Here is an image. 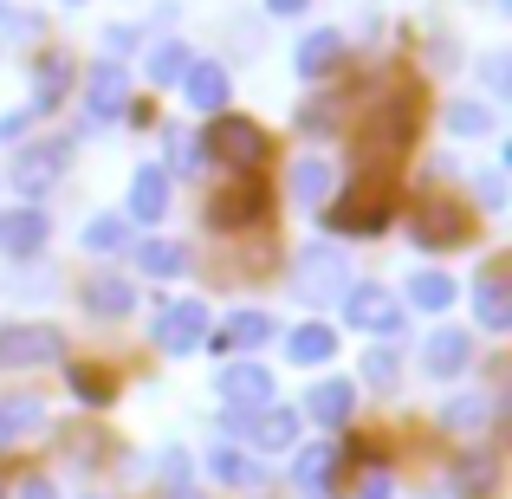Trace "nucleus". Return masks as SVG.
Returning a JSON list of instances; mask_svg holds the SVG:
<instances>
[{"instance_id": "1", "label": "nucleus", "mask_w": 512, "mask_h": 499, "mask_svg": "<svg viewBox=\"0 0 512 499\" xmlns=\"http://www.w3.org/2000/svg\"><path fill=\"white\" fill-rule=\"evenodd\" d=\"M396 201H402L396 175H389V169H370V175H357V188H350L325 221L338 227V234H383L389 214H396Z\"/></svg>"}, {"instance_id": "2", "label": "nucleus", "mask_w": 512, "mask_h": 499, "mask_svg": "<svg viewBox=\"0 0 512 499\" xmlns=\"http://www.w3.org/2000/svg\"><path fill=\"white\" fill-rule=\"evenodd\" d=\"M474 234V214L461 208V195H428L409 208V240L415 247H461Z\"/></svg>"}, {"instance_id": "3", "label": "nucleus", "mask_w": 512, "mask_h": 499, "mask_svg": "<svg viewBox=\"0 0 512 499\" xmlns=\"http://www.w3.org/2000/svg\"><path fill=\"white\" fill-rule=\"evenodd\" d=\"M402 143H415V91H396L370 124L357 130V150L363 156H396Z\"/></svg>"}, {"instance_id": "4", "label": "nucleus", "mask_w": 512, "mask_h": 499, "mask_svg": "<svg viewBox=\"0 0 512 499\" xmlns=\"http://www.w3.org/2000/svg\"><path fill=\"white\" fill-rule=\"evenodd\" d=\"M208 156L227 163V169H240V175H253L260 156H266V137L247 124V117H214V124H208Z\"/></svg>"}, {"instance_id": "5", "label": "nucleus", "mask_w": 512, "mask_h": 499, "mask_svg": "<svg viewBox=\"0 0 512 499\" xmlns=\"http://www.w3.org/2000/svg\"><path fill=\"white\" fill-rule=\"evenodd\" d=\"M344 318L357 331L396 337L402 331V299H396V292H383V286H357V292H344Z\"/></svg>"}, {"instance_id": "6", "label": "nucleus", "mask_w": 512, "mask_h": 499, "mask_svg": "<svg viewBox=\"0 0 512 499\" xmlns=\"http://www.w3.org/2000/svg\"><path fill=\"white\" fill-rule=\"evenodd\" d=\"M201 337H208V312H201V299H175V305L156 312V344H163L169 357L201 350Z\"/></svg>"}, {"instance_id": "7", "label": "nucleus", "mask_w": 512, "mask_h": 499, "mask_svg": "<svg viewBox=\"0 0 512 499\" xmlns=\"http://www.w3.org/2000/svg\"><path fill=\"white\" fill-rule=\"evenodd\" d=\"M344 253L338 247H305V260H299V292L312 305H331V299H344Z\"/></svg>"}, {"instance_id": "8", "label": "nucleus", "mask_w": 512, "mask_h": 499, "mask_svg": "<svg viewBox=\"0 0 512 499\" xmlns=\"http://www.w3.org/2000/svg\"><path fill=\"white\" fill-rule=\"evenodd\" d=\"M59 331L52 325H13L0 331V370H26V363H52L59 357Z\"/></svg>"}, {"instance_id": "9", "label": "nucleus", "mask_w": 512, "mask_h": 499, "mask_svg": "<svg viewBox=\"0 0 512 499\" xmlns=\"http://www.w3.org/2000/svg\"><path fill=\"white\" fill-rule=\"evenodd\" d=\"M253 221H266V188L253 175H240L227 195L208 201V227H253Z\"/></svg>"}, {"instance_id": "10", "label": "nucleus", "mask_w": 512, "mask_h": 499, "mask_svg": "<svg viewBox=\"0 0 512 499\" xmlns=\"http://www.w3.org/2000/svg\"><path fill=\"white\" fill-rule=\"evenodd\" d=\"M221 396L234 415H253V409H273V376L260 370V363H234V370H221Z\"/></svg>"}, {"instance_id": "11", "label": "nucleus", "mask_w": 512, "mask_h": 499, "mask_svg": "<svg viewBox=\"0 0 512 499\" xmlns=\"http://www.w3.org/2000/svg\"><path fill=\"white\" fill-rule=\"evenodd\" d=\"M474 305H480V325L487 331H512V292H506V260H493L474 286Z\"/></svg>"}, {"instance_id": "12", "label": "nucleus", "mask_w": 512, "mask_h": 499, "mask_svg": "<svg viewBox=\"0 0 512 499\" xmlns=\"http://www.w3.org/2000/svg\"><path fill=\"white\" fill-rule=\"evenodd\" d=\"M85 104H91V117H117L130 104V85H124V65H98V72H91V85H85Z\"/></svg>"}, {"instance_id": "13", "label": "nucleus", "mask_w": 512, "mask_h": 499, "mask_svg": "<svg viewBox=\"0 0 512 499\" xmlns=\"http://www.w3.org/2000/svg\"><path fill=\"white\" fill-rule=\"evenodd\" d=\"M273 337V318L266 312H234L221 331H208V344L214 350H253V344H266Z\"/></svg>"}, {"instance_id": "14", "label": "nucleus", "mask_w": 512, "mask_h": 499, "mask_svg": "<svg viewBox=\"0 0 512 499\" xmlns=\"http://www.w3.org/2000/svg\"><path fill=\"white\" fill-rule=\"evenodd\" d=\"M65 91H72V59H65V52H46V59L33 65V104H39V111H52Z\"/></svg>"}, {"instance_id": "15", "label": "nucleus", "mask_w": 512, "mask_h": 499, "mask_svg": "<svg viewBox=\"0 0 512 499\" xmlns=\"http://www.w3.org/2000/svg\"><path fill=\"white\" fill-rule=\"evenodd\" d=\"M130 305H137V286H130V279L98 273V279L85 286V312H98V318H124Z\"/></svg>"}, {"instance_id": "16", "label": "nucleus", "mask_w": 512, "mask_h": 499, "mask_svg": "<svg viewBox=\"0 0 512 499\" xmlns=\"http://www.w3.org/2000/svg\"><path fill=\"white\" fill-rule=\"evenodd\" d=\"M350 409H357V383H318L312 402H305V415H312V422H325V428L350 422Z\"/></svg>"}, {"instance_id": "17", "label": "nucleus", "mask_w": 512, "mask_h": 499, "mask_svg": "<svg viewBox=\"0 0 512 499\" xmlns=\"http://www.w3.org/2000/svg\"><path fill=\"white\" fill-rule=\"evenodd\" d=\"M0 247H7V253H39V247H46V214H39V208L7 214V221H0Z\"/></svg>"}, {"instance_id": "18", "label": "nucleus", "mask_w": 512, "mask_h": 499, "mask_svg": "<svg viewBox=\"0 0 512 499\" xmlns=\"http://www.w3.org/2000/svg\"><path fill=\"white\" fill-rule=\"evenodd\" d=\"M163 208H169V175L137 169V182H130V214H137V221H156Z\"/></svg>"}, {"instance_id": "19", "label": "nucleus", "mask_w": 512, "mask_h": 499, "mask_svg": "<svg viewBox=\"0 0 512 499\" xmlns=\"http://www.w3.org/2000/svg\"><path fill=\"white\" fill-rule=\"evenodd\" d=\"M338 59H344V33H331V26H325V33H312V39L299 46V72H305V78L338 72Z\"/></svg>"}, {"instance_id": "20", "label": "nucleus", "mask_w": 512, "mask_h": 499, "mask_svg": "<svg viewBox=\"0 0 512 499\" xmlns=\"http://www.w3.org/2000/svg\"><path fill=\"white\" fill-rule=\"evenodd\" d=\"M188 104L195 111H227V72L221 65H188Z\"/></svg>"}, {"instance_id": "21", "label": "nucleus", "mask_w": 512, "mask_h": 499, "mask_svg": "<svg viewBox=\"0 0 512 499\" xmlns=\"http://www.w3.org/2000/svg\"><path fill=\"white\" fill-rule=\"evenodd\" d=\"M39 428H46V409H39L33 396L0 402V448H7V441H20V435H39Z\"/></svg>"}, {"instance_id": "22", "label": "nucleus", "mask_w": 512, "mask_h": 499, "mask_svg": "<svg viewBox=\"0 0 512 499\" xmlns=\"http://www.w3.org/2000/svg\"><path fill=\"white\" fill-rule=\"evenodd\" d=\"M428 370L435 376H461L467 370V331H435L428 337Z\"/></svg>"}, {"instance_id": "23", "label": "nucleus", "mask_w": 512, "mask_h": 499, "mask_svg": "<svg viewBox=\"0 0 512 499\" xmlns=\"http://www.w3.org/2000/svg\"><path fill=\"white\" fill-rule=\"evenodd\" d=\"M59 163H65V150H26L20 163H13V182H20L26 195H39V188L59 175Z\"/></svg>"}, {"instance_id": "24", "label": "nucleus", "mask_w": 512, "mask_h": 499, "mask_svg": "<svg viewBox=\"0 0 512 499\" xmlns=\"http://www.w3.org/2000/svg\"><path fill=\"white\" fill-rule=\"evenodd\" d=\"M247 435L260 441V448H286V441L299 435V415H292V409H260V415L247 422Z\"/></svg>"}, {"instance_id": "25", "label": "nucleus", "mask_w": 512, "mask_h": 499, "mask_svg": "<svg viewBox=\"0 0 512 499\" xmlns=\"http://www.w3.org/2000/svg\"><path fill=\"white\" fill-rule=\"evenodd\" d=\"M331 350H338V331H325V325H305V331L286 337V357L292 363H325Z\"/></svg>"}, {"instance_id": "26", "label": "nucleus", "mask_w": 512, "mask_h": 499, "mask_svg": "<svg viewBox=\"0 0 512 499\" xmlns=\"http://www.w3.org/2000/svg\"><path fill=\"white\" fill-rule=\"evenodd\" d=\"M137 260H143V273H150V279H175V273L188 266V253L175 247V240H143Z\"/></svg>"}, {"instance_id": "27", "label": "nucleus", "mask_w": 512, "mask_h": 499, "mask_svg": "<svg viewBox=\"0 0 512 499\" xmlns=\"http://www.w3.org/2000/svg\"><path fill=\"white\" fill-rule=\"evenodd\" d=\"M409 305H422V312H448V305H454V279L415 273V279H409Z\"/></svg>"}, {"instance_id": "28", "label": "nucleus", "mask_w": 512, "mask_h": 499, "mask_svg": "<svg viewBox=\"0 0 512 499\" xmlns=\"http://www.w3.org/2000/svg\"><path fill=\"white\" fill-rule=\"evenodd\" d=\"M72 396L78 402H111L117 396L111 370H98V363H72Z\"/></svg>"}, {"instance_id": "29", "label": "nucleus", "mask_w": 512, "mask_h": 499, "mask_svg": "<svg viewBox=\"0 0 512 499\" xmlns=\"http://www.w3.org/2000/svg\"><path fill=\"white\" fill-rule=\"evenodd\" d=\"M182 72H188V46H175V39H163V46L150 52V85H175Z\"/></svg>"}, {"instance_id": "30", "label": "nucleus", "mask_w": 512, "mask_h": 499, "mask_svg": "<svg viewBox=\"0 0 512 499\" xmlns=\"http://www.w3.org/2000/svg\"><path fill=\"white\" fill-rule=\"evenodd\" d=\"M325 188H331V169L325 163H299V169H292V195H299L305 208H312V201H325Z\"/></svg>"}, {"instance_id": "31", "label": "nucleus", "mask_w": 512, "mask_h": 499, "mask_svg": "<svg viewBox=\"0 0 512 499\" xmlns=\"http://www.w3.org/2000/svg\"><path fill=\"white\" fill-rule=\"evenodd\" d=\"M124 240H130V234H124V221H117V214H98V221L85 227V247H91V253H117Z\"/></svg>"}, {"instance_id": "32", "label": "nucleus", "mask_w": 512, "mask_h": 499, "mask_svg": "<svg viewBox=\"0 0 512 499\" xmlns=\"http://www.w3.org/2000/svg\"><path fill=\"white\" fill-rule=\"evenodd\" d=\"M448 130H454V137H487V130H493L487 104H454V111H448Z\"/></svg>"}, {"instance_id": "33", "label": "nucleus", "mask_w": 512, "mask_h": 499, "mask_svg": "<svg viewBox=\"0 0 512 499\" xmlns=\"http://www.w3.org/2000/svg\"><path fill=\"white\" fill-rule=\"evenodd\" d=\"M331 461H338L331 448H305L299 454V487H325V480H331Z\"/></svg>"}, {"instance_id": "34", "label": "nucleus", "mask_w": 512, "mask_h": 499, "mask_svg": "<svg viewBox=\"0 0 512 499\" xmlns=\"http://www.w3.org/2000/svg\"><path fill=\"white\" fill-rule=\"evenodd\" d=\"M487 480H493V461H487V454H474V461L454 474V487H461L467 499H487Z\"/></svg>"}, {"instance_id": "35", "label": "nucleus", "mask_w": 512, "mask_h": 499, "mask_svg": "<svg viewBox=\"0 0 512 499\" xmlns=\"http://www.w3.org/2000/svg\"><path fill=\"white\" fill-rule=\"evenodd\" d=\"M363 383L389 389V383H396V357H389V350H370V357H363Z\"/></svg>"}, {"instance_id": "36", "label": "nucleus", "mask_w": 512, "mask_h": 499, "mask_svg": "<svg viewBox=\"0 0 512 499\" xmlns=\"http://www.w3.org/2000/svg\"><path fill=\"white\" fill-rule=\"evenodd\" d=\"M208 467H214V474H221V480H253V467L240 461L234 448H214V461H208Z\"/></svg>"}, {"instance_id": "37", "label": "nucleus", "mask_w": 512, "mask_h": 499, "mask_svg": "<svg viewBox=\"0 0 512 499\" xmlns=\"http://www.w3.org/2000/svg\"><path fill=\"white\" fill-rule=\"evenodd\" d=\"M169 156H175V169H195V137H188V130H169Z\"/></svg>"}, {"instance_id": "38", "label": "nucleus", "mask_w": 512, "mask_h": 499, "mask_svg": "<svg viewBox=\"0 0 512 499\" xmlns=\"http://www.w3.org/2000/svg\"><path fill=\"white\" fill-rule=\"evenodd\" d=\"M480 422V402H454L448 409V428H474Z\"/></svg>"}, {"instance_id": "39", "label": "nucleus", "mask_w": 512, "mask_h": 499, "mask_svg": "<svg viewBox=\"0 0 512 499\" xmlns=\"http://www.w3.org/2000/svg\"><path fill=\"white\" fill-rule=\"evenodd\" d=\"M26 124H33V117H26V111H13V117H0V143H13V137H20V130Z\"/></svg>"}, {"instance_id": "40", "label": "nucleus", "mask_w": 512, "mask_h": 499, "mask_svg": "<svg viewBox=\"0 0 512 499\" xmlns=\"http://www.w3.org/2000/svg\"><path fill=\"white\" fill-rule=\"evenodd\" d=\"M357 499H389V480L383 474H370V480H363V493Z\"/></svg>"}, {"instance_id": "41", "label": "nucleus", "mask_w": 512, "mask_h": 499, "mask_svg": "<svg viewBox=\"0 0 512 499\" xmlns=\"http://www.w3.org/2000/svg\"><path fill=\"white\" fill-rule=\"evenodd\" d=\"M20 499H59V493H52V487H46V480H33V487H26Z\"/></svg>"}, {"instance_id": "42", "label": "nucleus", "mask_w": 512, "mask_h": 499, "mask_svg": "<svg viewBox=\"0 0 512 499\" xmlns=\"http://www.w3.org/2000/svg\"><path fill=\"white\" fill-rule=\"evenodd\" d=\"M273 13H305V0H266Z\"/></svg>"}, {"instance_id": "43", "label": "nucleus", "mask_w": 512, "mask_h": 499, "mask_svg": "<svg viewBox=\"0 0 512 499\" xmlns=\"http://www.w3.org/2000/svg\"><path fill=\"white\" fill-rule=\"evenodd\" d=\"M169 499H201V493H188V487H175V493H169Z\"/></svg>"}, {"instance_id": "44", "label": "nucleus", "mask_w": 512, "mask_h": 499, "mask_svg": "<svg viewBox=\"0 0 512 499\" xmlns=\"http://www.w3.org/2000/svg\"><path fill=\"white\" fill-rule=\"evenodd\" d=\"M91 499H98V493H91Z\"/></svg>"}]
</instances>
